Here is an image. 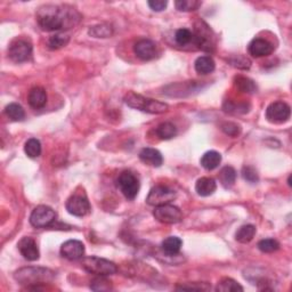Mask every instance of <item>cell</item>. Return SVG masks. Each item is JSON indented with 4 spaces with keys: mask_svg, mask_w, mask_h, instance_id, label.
Returning a JSON list of instances; mask_svg holds the SVG:
<instances>
[{
    "mask_svg": "<svg viewBox=\"0 0 292 292\" xmlns=\"http://www.w3.org/2000/svg\"><path fill=\"white\" fill-rule=\"evenodd\" d=\"M81 266L88 273L97 275V276H108V275H113L118 272V267L114 262L96 256L83 258Z\"/></svg>",
    "mask_w": 292,
    "mask_h": 292,
    "instance_id": "4",
    "label": "cell"
},
{
    "mask_svg": "<svg viewBox=\"0 0 292 292\" xmlns=\"http://www.w3.org/2000/svg\"><path fill=\"white\" fill-rule=\"evenodd\" d=\"M235 85L237 87V89L242 93H247V94H253L257 91V86L251 79L245 78V77H236L235 78Z\"/></svg>",
    "mask_w": 292,
    "mask_h": 292,
    "instance_id": "29",
    "label": "cell"
},
{
    "mask_svg": "<svg viewBox=\"0 0 292 292\" xmlns=\"http://www.w3.org/2000/svg\"><path fill=\"white\" fill-rule=\"evenodd\" d=\"M65 207L70 215L76 217H83L90 211V203L85 194H73L68 199Z\"/></svg>",
    "mask_w": 292,
    "mask_h": 292,
    "instance_id": "11",
    "label": "cell"
},
{
    "mask_svg": "<svg viewBox=\"0 0 292 292\" xmlns=\"http://www.w3.org/2000/svg\"><path fill=\"white\" fill-rule=\"evenodd\" d=\"M177 290H209L210 289V285L206 284V283H192L191 285H181V286H177L176 287Z\"/></svg>",
    "mask_w": 292,
    "mask_h": 292,
    "instance_id": "39",
    "label": "cell"
},
{
    "mask_svg": "<svg viewBox=\"0 0 292 292\" xmlns=\"http://www.w3.org/2000/svg\"><path fill=\"white\" fill-rule=\"evenodd\" d=\"M56 212L48 206H39L35 208L30 216V223L33 227L44 228L48 227L55 222Z\"/></svg>",
    "mask_w": 292,
    "mask_h": 292,
    "instance_id": "8",
    "label": "cell"
},
{
    "mask_svg": "<svg viewBox=\"0 0 292 292\" xmlns=\"http://www.w3.org/2000/svg\"><path fill=\"white\" fill-rule=\"evenodd\" d=\"M55 277V273L48 268L43 267H24L16 270L14 278L21 284L31 285L28 289L38 290V285L45 284L47 282H52Z\"/></svg>",
    "mask_w": 292,
    "mask_h": 292,
    "instance_id": "2",
    "label": "cell"
},
{
    "mask_svg": "<svg viewBox=\"0 0 292 292\" xmlns=\"http://www.w3.org/2000/svg\"><path fill=\"white\" fill-rule=\"evenodd\" d=\"M81 15L70 6L46 5L37 12V21L44 31L68 30L80 22Z\"/></svg>",
    "mask_w": 292,
    "mask_h": 292,
    "instance_id": "1",
    "label": "cell"
},
{
    "mask_svg": "<svg viewBox=\"0 0 292 292\" xmlns=\"http://www.w3.org/2000/svg\"><path fill=\"white\" fill-rule=\"evenodd\" d=\"M183 241L177 236H169L162 242V250L167 256H176L181 251Z\"/></svg>",
    "mask_w": 292,
    "mask_h": 292,
    "instance_id": "20",
    "label": "cell"
},
{
    "mask_svg": "<svg viewBox=\"0 0 292 292\" xmlns=\"http://www.w3.org/2000/svg\"><path fill=\"white\" fill-rule=\"evenodd\" d=\"M118 186L128 200H133L139 192V181L131 172H122L118 178Z\"/></svg>",
    "mask_w": 292,
    "mask_h": 292,
    "instance_id": "7",
    "label": "cell"
},
{
    "mask_svg": "<svg viewBox=\"0 0 292 292\" xmlns=\"http://www.w3.org/2000/svg\"><path fill=\"white\" fill-rule=\"evenodd\" d=\"M201 5L202 3L197 2V0H177V2L175 3V6H176L177 10L181 12L197 11Z\"/></svg>",
    "mask_w": 292,
    "mask_h": 292,
    "instance_id": "32",
    "label": "cell"
},
{
    "mask_svg": "<svg viewBox=\"0 0 292 292\" xmlns=\"http://www.w3.org/2000/svg\"><path fill=\"white\" fill-rule=\"evenodd\" d=\"M194 68H195V71H197L198 73L206 76V74H209L211 72H214V70L216 68V64H215V61H214V58H212V57H210V56H200V57L197 58V61H195Z\"/></svg>",
    "mask_w": 292,
    "mask_h": 292,
    "instance_id": "19",
    "label": "cell"
},
{
    "mask_svg": "<svg viewBox=\"0 0 292 292\" xmlns=\"http://www.w3.org/2000/svg\"><path fill=\"white\" fill-rule=\"evenodd\" d=\"M153 216L158 222L162 224H177L183 219L181 209L170 203L156 207V209L153 211Z\"/></svg>",
    "mask_w": 292,
    "mask_h": 292,
    "instance_id": "9",
    "label": "cell"
},
{
    "mask_svg": "<svg viewBox=\"0 0 292 292\" xmlns=\"http://www.w3.org/2000/svg\"><path fill=\"white\" fill-rule=\"evenodd\" d=\"M217 190V183L215 179L209 177H202L198 179L195 184V191L200 197H210Z\"/></svg>",
    "mask_w": 292,
    "mask_h": 292,
    "instance_id": "18",
    "label": "cell"
},
{
    "mask_svg": "<svg viewBox=\"0 0 292 292\" xmlns=\"http://www.w3.org/2000/svg\"><path fill=\"white\" fill-rule=\"evenodd\" d=\"M248 51L250 55H252L253 57H264L270 55L274 51V47L268 40L256 38L249 44Z\"/></svg>",
    "mask_w": 292,
    "mask_h": 292,
    "instance_id": "15",
    "label": "cell"
},
{
    "mask_svg": "<svg viewBox=\"0 0 292 292\" xmlns=\"http://www.w3.org/2000/svg\"><path fill=\"white\" fill-rule=\"evenodd\" d=\"M8 56L15 63H23L32 56V45L28 40L16 39L8 48Z\"/></svg>",
    "mask_w": 292,
    "mask_h": 292,
    "instance_id": "6",
    "label": "cell"
},
{
    "mask_svg": "<svg viewBox=\"0 0 292 292\" xmlns=\"http://www.w3.org/2000/svg\"><path fill=\"white\" fill-rule=\"evenodd\" d=\"M236 181V172L233 167H224L219 173V182L225 189H231Z\"/></svg>",
    "mask_w": 292,
    "mask_h": 292,
    "instance_id": "22",
    "label": "cell"
},
{
    "mask_svg": "<svg viewBox=\"0 0 292 292\" xmlns=\"http://www.w3.org/2000/svg\"><path fill=\"white\" fill-rule=\"evenodd\" d=\"M229 63L234 66V68L242 69V70H248L250 69V66H251V61H250L248 57L242 56V55L232 57L231 60H229Z\"/></svg>",
    "mask_w": 292,
    "mask_h": 292,
    "instance_id": "35",
    "label": "cell"
},
{
    "mask_svg": "<svg viewBox=\"0 0 292 292\" xmlns=\"http://www.w3.org/2000/svg\"><path fill=\"white\" fill-rule=\"evenodd\" d=\"M124 103L127 104L129 107L136 108V110H140L143 112H148V113L152 114H161L168 111V104L162 103L156 99L146 98L144 96L139 94L130 91L126 96H124Z\"/></svg>",
    "mask_w": 292,
    "mask_h": 292,
    "instance_id": "3",
    "label": "cell"
},
{
    "mask_svg": "<svg viewBox=\"0 0 292 292\" xmlns=\"http://www.w3.org/2000/svg\"><path fill=\"white\" fill-rule=\"evenodd\" d=\"M28 101L30 106L38 110V108H43L46 103H47V94L46 90L41 87H35L30 90L28 96Z\"/></svg>",
    "mask_w": 292,
    "mask_h": 292,
    "instance_id": "17",
    "label": "cell"
},
{
    "mask_svg": "<svg viewBox=\"0 0 292 292\" xmlns=\"http://www.w3.org/2000/svg\"><path fill=\"white\" fill-rule=\"evenodd\" d=\"M90 289L93 291H108L112 289V283L104 276H99L90 282Z\"/></svg>",
    "mask_w": 292,
    "mask_h": 292,
    "instance_id": "33",
    "label": "cell"
},
{
    "mask_svg": "<svg viewBox=\"0 0 292 292\" xmlns=\"http://www.w3.org/2000/svg\"><path fill=\"white\" fill-rule=\"evenodd\" d=\"M256 231L253 225H243L235 233V240L240 243H249L256 235Z\"/></svg>",
    "mask_w": 292,
    "mask_h": 292,
    "instance_id": "23",
    "label": "cell"
},
{
    "mask_svg": "<svg viewBox=\"0 0 292 292\" xmlns=\"http://www.w3.org/2000/svg\"><path fill=\"white\" fill-rule=\"evenodd\" d=\"M61 254L69 260L80 259L85 254V245L81 241L69 240L62 244Z\"/></svg>",
    "mask_w": 292,
    "mask_h": 292,
    "instance_id": "14",
    "label": "cell"
},
{
    "mask_svg": "<svg viewBox=\"0 0 292 292\" xmlns=\"http://www.w3.org/2000/svg\"><path fill=\"white\" fill-rule=\"evenodd\" d=\"M18 248L22 256L29 261H36L39 259L40 253L37 242L30 236H24L18 243Z\"/></svg>",
    "mask_w": 292,
    "mask_h": 292,
    "instance_id": "13",
    "label": "cell"
},
{
    "mask_svg": "<svg viewBox=\"0 0 292 292\" xmlns=\"http://www.w3.org/2000/svg\"><path fill=\"white\" fill-rule=\"evenodd\" d=\"M242 176L245 179V181L249 183H257L258 182V174L256 172V169H253L252 167H244L242 169Z\"/></svg>",
    "mask_w": 292,
    "mask_h": 292,
    "instance_id": "38",
    "label": "cell"
},
{
    "mask_svg": "<svg viewBox=\"0 0 292 292\" xmlns=\"http://www.w3.org/2000/svg\"><path fill=\"white\" fill-rule=\"evenodd\" d=\"M133 52L141 61H151L158 55L156 43L150 39H141L133 46Z\"/></svg>",
    "mask_w": 292,
    "mask_h": 292,
    "instance_id": "12",
    "label": "cell"
},
{
    "mask_svg": "<svg viewBox=\"0 0 292 292\" xmlns=\"http://www.w3.org/2000/svg\"><path fill=\"white\" fill-rule=\"evenodd\" d=\"M139 159L144 162L145 165L152 167H160L164 164V158L162 154L156 149L145 148L139 153Z\"/></svg>",
    "mask_w": 292,
    "mask_h": 292,
    "instance_id": "16",
    "label": "cell"
},
{
    "mask_svg": "<svg viewBox=\"0 0 292 292\" xmlns=\"http://www.w3.org/2000/svg\"><path fill=\"white\" fill-rule=\"evenodd\" d=\"M157 135L160 137L161 139L168 140L174 138L177 135V128L172 122H164L158 126L157 128Z\"/></svg>",
    "mask_w": 292,
    "mask_h": 292,
    "instance_id": "25",
    "label": "cell"
},
{
    "mask_svg": "<svg viewBox=\"0 0 292 292\" xmlns=\"http://www.w3.org/2000/svg\"><path fill=\"white\" fill-rule=\"evenodd\" d=\"M88 33L94 38H108L113 35V29L108 24H98V26L91 27Z\"/></svg>",
    "mask_w": 292,
    "mask_h": 292,
    "instance_id": "28",
    "label": "cell"
},
{
    "mask_svg": "<svg viewBox=\"0 0 292 292\" xmlns=\"http://www.w3.org/2000/svg\"><path fill=\"white\" fill-rule=\"evenodd\" d=\"M175 40H176V43L179 46H182V47H184V46H187L190 44L195 45L194 33L189 30V29H179V30H177L176 33H175Z\"/></svg>",
    "mask_w": 292,
    "mask_h": 292,
    "instance_id": "24",
    "label": "cell"
},
{
    "mask_svg": "<svg viewBox=\"0 0 292 292\" xmlns=\"http://www.w3.org/2000/svg\"><path fill=\"white\" fill-rule=\"evenodd\" d=\"M176 199V192L168 186L158 185L150 191V193L146 198V202L150 206L159 207L164 204H168Z\"/></svg>",
    "mask_w": 292,
    "mask_h": 292,
    "instance_id": "5",
    "label": "cell"
},
{
    "mask_svg": "<svg viewBox=\"0 0 292 292\" xmlns=\"http://www.w3.org/2000/svg\"><path fill=\"white\" fill-rule=\"evenodd\" d=\"M222 130L228 136L236 137L240 135L241 128L239 124H236L234 122H225L222 124Z\"/></svg>",
    "mask_w": 292,
    "mask_h": 292,
    "instance_id": "37",
    "label": "cell"
},
{
    "mask_svg": "<svg viewBox=\"0 0 292 292\" xmlns=\"http://www.w3.org/2000/svg\"><path fill=\"white\" fill-rule=\"evenodd\" d=\"M291 108L285 102H274L266 108V119L272 123H283L290 119Z\"/></svg>",
    "mask_w": 292,
    "mask_h": 292,
    "instance_id": "10",
    "label": "cell"
},
{
    "mask_svg": "<svg viewBox=\"0 0 292 292\" xmlns=\"http://www.w3.org/2000/svg\"><path fill=\"white\" fill-rule=\"evenodd\" d=\"M258 249H259L261 252L270 253L279 249V243L274 239H265L259 241V243H258Z\"/></svg>",
    "mask_w": 292,
    "mask_h": 292,
    "instance_id": "34",
    "label": "cell"
},
{
    "mask_svg": "<svg viewBox=\"0 0 292 292\" xmlns=\"http://www.w3.org/2000/svg\"><path fill=\"white\" fill-rule=\"evenodd\" d=\"M148 4L150 8L154 12H162L168 6V2H166V0H150Z\"/></svg>",
    "mask_w": 292,
    "mask_h": 292,
    "instance_id": "40",
    "label": "cell"
},
{
    "mask_svg": "<svg viewBox=\"0 0 292 292\" xmlns=\"http://www.w3.org/2000/svg\"><path fill=\"white\" fill-rule=\"evenodd\" d=\"M224 110L225 112H229V113H245V112L249 111V106L247 104H240V105H236L231 101L225 102L224 104Z\"/></svg>",
    "mask_w": 292,
    "mask_h": 292,
    "instance_id": "36",
    "label": "cell"
},
{
    "mask_svg": "<svg viewBox=\"0 0 292 292\" xmlns=\"http://www.w3.org/2000/svg\"><path fill=\"white\" fill-rule=\"evenodd\" d=\"M70 37L66 33H56L48 39V47L51 49H60L69 44Z\"/></svg>",
    "mask_w": 292,
    "mask_h": 292,
    "instance_id": "31",
    "label": "cell"
},
{
    "mask_svg": "<svg viewBox=\"0 0 292 292\" xmlns=\"http://www.w3.org/2000/svg\"><path fill=\"white\" fill-rule=\"evenodd\" d=\"M24 152L31 159H36L41 154V144L38 139L30 138L24 145Z\"/></svg>",
    "mask_w": 292,
    "mask_h": 292,
    "instance_id": "30",
    "label": "cell"
},
{
    "mask_svg": "<svg viewBox=\"0 0 292 292\" xmlns=\"http://www.w3.org/2000/svg\"><path fill=\"white\" fill-rule=\"evenodd\" d=\"M216 290L220 292H237V291H243V287L240 285L239 282L234 281L233 278L225 277L222 279V281L218 282Z\"/></svg>",
    "mask_w": 292,
    "mask_h": 292,
    "instance_id": "27",
    "label": "cell"
},
{
    "mask_svg": "<svg viewBox=\"0 0 292 292\" xmlns=\"http://www.w3.org/2000/svg\"><path fill=\"white\" fill-rule=\"evenodd\" d=\"M5 113L8 118L13 121H22L26 118V112L24 108L18 103H11L5 107Z\"/></svg>",
    "mask_w": 292,
    "mask_h": 292,
    "instance_id": "26",
    "label": "cell"
},
{
    "mask_svg": "<svg viewBox=\"0 0 292 292\" xmlns=\"http://www.w3.org/2000/svg\"><path fill=\"white\" fill-rule=\"evenodd\" d=\"M222 162V156L216 151H209L204 153L201 158V166L207 170H214Z\"/></svg>",
    "mask_w": 292,
    "mask_h": 292,
    "instance_id": "21",
    "label": "cell"
}]
</instances>
